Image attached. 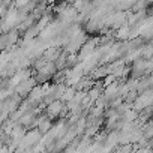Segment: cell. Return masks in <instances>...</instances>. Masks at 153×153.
Returning a JSON list of instances; mask_svg holds the SVG:
<instances>
[{"label": "cell", "mask_w": 153, "mask_h": 153, "mask_svg": "<svg viewBox=\"0 0 153 153\" xmlns=\"http://www.w3.org/2000/svg\"><path fill=\"white\" fill-rule=\"evenodd\" d=\"M60 53H62V50L60 48H57V47H48L47 50H44V59L47 60V62H56L57 60V57L60 56Z\"/></svg>", "instance_id": "cell-1"}]
</instances>
